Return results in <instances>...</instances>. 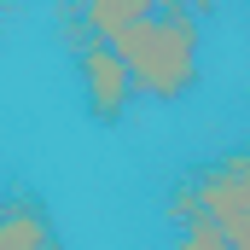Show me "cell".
Here are the masks:
<instances>
[{"label":"cell","instance_id":"1","mask_svg":"<svg viewBox=\"0 0 250 250\" xmlns=\"http://www.w3.org/2000/svg\"><path fill=\"white\" fill-rule=\"evenodd\" d=\"M123 53L128 76H134V99H157V105H175L198 87V47H204V29H198V12L192 6H157L151 18H140L134 29H123L111 41Z\"/></svg>","mask_w":250,"mask_h":250},{"label":"cell","instance_id":"2","mask_svg":"<svg viewBox=\"0 0 250 250\" xmlns=\"http://www.w3.org/2000/svg\"><path fill=\"white\" fill-rule=\"evenodd\" d=\"M198 209L233 239V250H250V151H221L215 163H204L192 181L169 192L175 221H187Z\"/></svg>","mask_w":250,"mask_h":250},{"label":"cell","instance_id":"3","mask_svg":"<svg viewBox=\"0 0 250 250\" xmlns=\"http://www.w3.org/2000/svg\"><path fill=\"white\" fill-rule=\"evenodd\" d=\"M82 93H87V111H93V123H123L128 105H134V76H128L123 53L111 47V41H87L82 47Z\"/></svg>","mask_w":250,"mask_h":250},{"label":"cell","instance_id":"4","mask_svg":"<svg viewBox=\"0 0 250 250\" xmlns=\"http://www.w3.org/2000/svg\"><path fill=\"white\" fill-rule=\"evenodd\" d=\"M0 250H59L53 233V215L35 204V198H6V221H0Z\"/></svg>","mask_w":250,"mask_h":250},{"label":"cell","instance_id":"5","mask_svg":"<svg viewBox=\"0 0 250 250\" xmlns=\"http://www.w3.org/2000/svg\"><path fill=\"white\" fill-rule=\"evenodd\" d=\"M157 6H163V0H76L87 41H117L123 29H134L140 18H151Z\"/></svg>","mask_w":250,"mask_h":250},{"label":"cell","instance_id":"6","mask_svg":"<svg viewBox=\"0 0 250 250\" xmlns=\"http://www.w3.org/2000/svg\"><path fill=\"white\" fill-rule=\"evenodd\" d=\"M169 250H233V239L198 209V215H187V221L175 227V245H169Z\"/></svg>","mask_w":250,"mask_h":250},{"label":"cell","instance_id":"7","mask_svg":"<svg viewBox=\"0 0 250 250\" xmlns=\"http://www.w3.org/2000/svg\"><path fill=\"white\" fill-rule=\"evenodd\" d=\"M192 12H198V18H209V12H215V6H221V0H187Z\"/></svg>","mask_w":250,"mask_h":250},{"label":"cell","instance_id":"8","mask_svg":"<svg viewBox=\"0 0 250 250\" xmlns=\"http://www.w3.org/2000/svg\"><path fill=\"white\" fill-rule=\"evenodd\" d=\"M163 6H187V0H163Z\"/></svg>","mask_w":250,"mask_h":250},{"label":"cell","instance_id":"9","mask_svg":"<svg viewBox=\"0 0 250 250\" xmlns=\"http://www.w3.org/2000/svg\"><path fill=\"white\" fill-rule=\"evenodd\" d=\"M0 221H6V204H0Z\"/></svg>","mask_w":250,"mask_h":250},{"label":"cell","instance_id":"10","mask_svg":"<svg viewBox=\"0 0 250 250\" xmlns=\"http://www.w3.org/2000/svg\"><path fill=\"white\" fill-rule=\"evenodd\" d=\"M245 12H250V0H245Z\"/></svg>","mask_w":250,"mask_h":250}]
</instances>
